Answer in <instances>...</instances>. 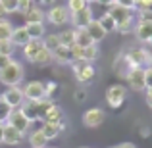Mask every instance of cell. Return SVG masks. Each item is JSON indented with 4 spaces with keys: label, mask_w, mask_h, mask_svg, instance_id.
I'll list each match as a JSON object with an SVG mask.
<instances>
[{
    "label": "cell",
    "mask_w": 152,
    "mask_h": 148,
    "mask_svg": "<svg viewBox=\"0 0 152 148\" xmlns=\"http://www.w3.org/2000/svg\"><path fill=\"white\" fill-rule=\"evenodd\" d=\"M23 75H25V69H23L21 62L12 60L6 67L0 69V83L6 87H18L23 81Z\"/></svg>",
    "instance_id": "1"
},
{
    "label": "cell",
    "mask_w": 152,
    "mask_h": 148,
    "mask_svg": "<svg viewBox=\"0 0 152 148\" xmlns=\"http://www.w3.org/2000/svg\"><path fill=\"white\" fill-rule=\"evenodd\" d=\"M123 60H125L127 67L150 66V50H146V48H133V50H129L125 56H123Z\"/></svg>",
    "instance_id": "2"
},
{
    "label": "cell",
    "mask_w": 152,
    "mask_h": 148,
    "mask_svg": "<svg viewBox=\"0 0 152 148\" xmlns=\"http://www.w3.org/2000/svg\"><path fill=\"white\" fill-rule=\"evenodd\" d=\"M125 81H127V85H129L131 90L142 93V90L146 89V85H145V67H127Z\"/></svg>",
    "instance_id": "3"
},
{
    "label": "cell",
    "mask_w": 152,
    "mask_h": 148,
    "mask_svg": "<svg viewBox=\"0 0 152 148\" xmlns=\"http://www.w3.org/2000/svg\"><path fill=\"white\" fill-rule=\"evenodd\" d=\"M0 100H2L4 104H8L12 110H18V108L25 102L23 89H19V87H6V90L0 94Z\"/></svg>",
    "instance_id": "4"
},
{
    "label": "cell",
    "mask_w": 152,
    "mask_h": 148,
    "mask_svg": "<svg viewBox=\"0 0 152 148\" xmlns=\"http://www.w3.org/2000/svg\"><path fill=\"white\" fill-rule=\"evenodd\" d=\"M83 125L89 127V129H96V127H100L104 121H106V112L102 110V108H91V110H87L85 114H83Z\"/></svg>",
    "instance_id": "5"
},
{
    "label": "cell",
    "mask_w": 152,
    "mask_h": 148,
    "mask_svg": "<svg viewBox=\"0 0 152 148\" xmlns=\"http://www.w3.org/2000/svg\"><path fill=\"white\" fill-rule=\"evenodd\" d=\"M71 67H73V75L79 83H89V81H93L94 75H96L94 67L91 66L89 62H73Z\"/></svg>",
    "instance_id": "6"
},
{
    "label": "cell",
    "mask_w": 152,
    "mask_h": 148,
    "mask_svg": "<svg viewBox=\"0 0 152 148\" xmlns=\"http://www.w3.org/2000/svg\"><path fill=\"white\" fill-rule=\"evenodd\" d=\"M125 98H127V90H125V87L123 85H112L110 89L106 90V102H108V106L110 108H119L123 102H125Z\"/></svg>",
    "instance_id": "7"
},
{
    "label": "cell",
    "mask_w": 152,
    "mask_h": 148,
    "mask_svg": "<svg viewBox=\"0 0 152 148\" xmlns=\"http://www.w3.org/2000/svg\"><path fill=\"white\" fill-rule=\"evenodd\" d=\"M23 96L27 102H39V100L46 98L45 96V85L41 81H31L23 87Z\"/></svg>",
    "instance_id": "8"
},
{
    "label": "cell",
    "mask_w": 152,
    "mask_h": 148,
    "mask_svg": "<svg viewBox=\"0 0 152 148\" xmlns=\"http://www.w3.org/2000/svg\"><path fill=\"white\" fill-rule=\"evenodd\" d=\"M69 21L73 23V29H85L91 21H93V8L87 6L79 12H73L69 15Z\"/></svg>",
    "instance_id": "9"
},
{
    "label": "cell",
    "mask_w": 152,
    "mask_h": 148,
    "mask_svg": "<svg viewBox=\"0 0 152 148\" xmlns=\"http://www.w3.org/2000/svg\"><path fill=\"white\" fill-rule=\"evenodd\" d=\"M69 10L67 6H52L46 14V19L52 23V25H66L69 21Z\"/></svg>",
    "instance_id": "10"
},
{
    "label": "cell",
    "mask_w": 152,
    "mask_h": 148,
    "mask_svg": "<svg viewBox=\"0 0 152 148\" xmlns=\"http://www.w3.org/2000/svg\"><path fill=\"white\" fill-rule=\"evenodd\" d=\"M6 123H10V125L14 127V129H18L21 135H27V131H29V127H31L29 119H27V117H25V115H23L19 110H14V112H12Z\"/></svg>",
    "instance_id": "11"
},
{
    "label": "cell",
    "mask_w": 152,
    "mask_h": 148,
    "mask_svg": "<svg viewBox=\"0 0 152 148\" xmlns=\"http://www.w3.org/2000/svg\"><path fill=\"white\" fill-rule=\"evenodd\" d=\"M108 14L112 15V19L115 23H123V21H131L133 19V10H129L125 6H119V4H112Z\"/></svg>",
    "instance_id": "12"
},
{
    "label": "cell",
    "mask_w": 152,
    "mask_h": 148,
    "mask_svg": "<svg viewBox=\"0 0 152 148\" xmlns=\"http://www.w3.org/2000/svg\"><path fill=\"white\" fill-rule=\"evenodd\" d=\"M23 137H25V135H21L18 129H14V127H12L10 123H4V131H2V142H6V144L14 146V144H19V142L23 141Z\"/></svg>",
    "instance_id": "13"
},
{
    "label": "cell",
    "mask_w": 152,
    "mask_h": 148,
    "mask_svg": "<svg viewBox=\"0 0 152 148\" xmlns=\"http://www.w3.org/2000/svg\"><path fill=\"white\" fill-rule=\"evenodd\" d=\"M52 60L58 62L60 66H66V63H73L75 62L73 52H71L69 46H58V48L52 52Z\"/></svg>",
    "instance_id": "14"
},
{
    "label": "cell",
    "mask_w": 152,
    "mask_h": 148,
    "mask_svg": "<svg viewBox=\"0 0 152 148\" xmlns=\"http://www.w3.org/2000/svg\"><path fill=\"white\" fill-rule=\"evenodd\" d=\"M41 48H42V39H31V41L23 46V56H25V60L35 62V58H37V54H39Z\"/></svg>",
    "instance_id": "15"
},
{
    "label": "cell",
    "mask_w": 152,
    "mask_h": 148,
    "mask_svg": "<svg viewBox=\"0 0 152 148\" xmlns=\"http://www.w3.org/2000/svg\"><path fill=\"white\" fill-rule=\"evenodd\" d=\"M64 127H66L64 123H46V121H45V123H42V127H41L39 131L45 135L46 141H54V139L64 131Z\"/></svg>",
    "instance_id": "16"
},
{
    "label": "cell",
    "mask_w": 152,
    "mask_h": 148,
    "mask_svg": "<svg viewBox=\"0 0 152 148\" xmlns=\"http://www.w3.org/2000/svg\"><path fill=\"white\" fill-rule=\"evenodd\" d=\"M29 41H31V37H29V33H27L25 25L14 27V33H12V39H10L12 44H14V46H25Z\"/></svg>",
    "instance_id": "17"
},
{
    "label": "cell",
    "mask_w": 152,
    "mask_h": 148,
    "mask_svg": "<svg viewBox=\"0 0 152 148\" xmlns=\"http://www.w3.org/2000/svg\"><path fill=\"white\" fill-rule=\"evenodd\" d=\"M85 29H87V33L91 35V39H93V42H96V44H98V42H100L102 39H104V37L108 35L106 31H104L102 27H100V23H98V19H93V21H91L89 25L85 27Z\"/></svg>",
    "instance_id": "18"
},
{
    "label": "cell",
    "mask_w": 152,
    "mask_h": 148,
    "mask_svg": "<svg viewBox=\"0 0 152 148\" xmlns=\"http://www.w3.org/2000/svg\"><path fill=\"white\" fill-rule=\"evenodd\" d=\"M64 123V110L58 106V104H52L50 110L45 114V119H42V123Z\"/></svg>",
    "instance_id": "19"
},
{
    "label": "cell",
    "mask_w": 152,
    "mask_h": 148,
    "mask_svg": "<svg viewBox=\"0 0 152 148\" xmlns=\"http://www.w3.org/2000/svg\"><path fill=\"white\" fill-rule=\"evenodd\" d=\"M135 35L141 42H148L152 39V23H145V21H139L137 27H135Z\"/></svg>",
    "instance_id": "20"
},
{
    "label": "cell",
    "mask_w": 152,
    "mask_h": 148,
    "mask_svg": "<svg viewBox=\"0 0 152 148\" xmlns=\"http://www.w3.org/2000/svg\"><path fill=\"white\" fill-rule=\"evenodd\" d=\"M19 112H21L23 115H25L27 119H29V123H35V121H41V117H39V114H37V110H35V104L33 102H23L21 106L18 108Z\"/></svg>",
    "instance_id": "21"
},
{
    "label": "cell",
    "mask_w": 152,
    "mask_h": 148,
    "mask_svg": "<svg viewBox=\"0 0 152 148\" xmlns=\"http://www.w3.org/2000/svg\"><path fill=\"white\" fill-rule=\"evenodd\" d=\"M73 35H75V44L81 46V48H87V46H91V44H96V42H93V39H91V35L87 33V29H73Z\"/></svg>",
    "instance_id": "22"
},
{
    "label": "cell",
    "mask_w": 152,
    "mask_h": 148,
    "mask_svg": "<svg viewBox=\"0 0 152 148\" xmlns=\"http://www.w3.org/2000/svg\"><path fill=\"white\" fill-rule=\"evenodd\" d=\"M23 15H25V23H42L45 21V12H42L39 6H33Z\"/></svg>",
    "instance_id": "23"
},
{
    "label": "cell",
    "mask_w": 152,
    "mask_h": 148,
    "mask_svg": "<svg viewBox=\"0 0 152 148\" xmlns=\"http://www.w3.org/2000/svg\"><path fill=\"white\" fill-rule=\"evenodd\" d=\"M100 58V48H98V44H91L87 46V48H83V62H96V60Z\"/></svg>",
    "instance_id": "24"
},
{
    "label": "cell",
    "mask_w": 152,
    "mask_h": 148,
    "mask_svg": "<svg viewBox=\"0 0 152 148\" xmlns=\"http://www.w3.org/2000/svg\"><path fill=\"white\" fill-rule=\"evenodd\" d=\"M25 29L31 39H42L45 37V25L42 23H25Z\"/></svg>",
    "instance_id": "25"
},
{
    "label": "cell",
    "mask_w": 152,
    "mask_h": 148,
    "mask_svg": "<svg viewBox=\"0 0 152 148\" xmlns=\"http://www.w3.org/2000/svg\"><path fill=\"white\" fill-rule=\"evenodd\" d=\"M46 139H45V135L41 133V131H33V133L29 135V144H31V148H46Z\"/></svg>",
    "instance_id": "26"
},
{
    "label": "cell",
    "mask_w": 152,
    "mask_h": 148,
    "mask_svg": "<svg viewBox=\"0 0 152 148\" xmlns=\"http://www.w3.org/2000/svg\"><path fill=\"white\" fill-rule=\"evenodd\" d=\"M35 104V110H37V114H39V117H41V121L45 119V114L50 110V106L54 102H52V98H42V100H39V102H33Z\"/></svg>",
    "instance_id": "27"
},
{
    "label": "cell",
    "mask_w": 152,
    "mask_h": 148,
    "mask_svg": "<svg viewBox=\"0 0 152 148\" xmlns=\"http://www.w3.org/2000/svg\"><path fill=\"white\" fill-rule=\"evenodd\" d=\"M98 23H100V27L106 31V33H112V31H115V25H118V23L112 19V15L108 14V12H106V14H102L100 17H98Z\"/></svg>",
    "instance_id": "28"
},
{
    "label": "cell",
    "mask_w": 152,
    "mask_h": 148,
    "mask_svg": "<svg viewBox=\"0 0 152 148\" xmlns=\"http://www.w3.org/2000/svg\"><path fill=\"white\" fill-rule=\"evenodd\" d=\"M12 33H14L12 23L6 21V19H0V42L10 41V39H12Z\"/></svg>",
    "instance_id": "29"
},
{
    "label": "cell",
    "mask_w": 152,
    "mask_h": 148,
    "mask_svg": "<svg viewBox=\"0 0 152 148\" xmlns=\"http://www.w3.org/2000/svg\"><path fill=\"white\" fill-rule=\"evenodd\" d=\"M50 62H54V60H52V52L42 46V48L39 50V54H37V58H35L33 63H37V66H46V63H50Z\"/></svg>",
    "instance_id": "30"
},
{
    "label": "cell",
    "mask_w": 152,
    "mask_h": 148,
    "mask_svg": "<svg viewBox=\"0 0 152 148\" xmlns=\"http://www.w3.org/2000/svg\"><path fill=\"white\" fill-rule=\"evenodd\" d=\"M58 37H60V46H73V44H75V35H73V29L62 31V33H60Z\"/></svg>",
    "instance_id": "31"
},
{
    "label": "cell",
    "mask_w": 152,
    "mask_h": 148,
    "mask_svg": "<svg viewBox=\"0 0 152 148\" xmlns=\"http://www.w3.org/2000/svg\"><path fill=\"white\" fill-rule=\"evenodd\" d=\"M42 46H45L46 50L54 52V50L60 46V37H58V35H45V41H42Z\"/></svg>",
    "instance_id": "32"
},
{
    "label": "cell",
    "mask_w": 152,
    "mask_h": 148,
    "mask_svg": "<svg viewBox=\"0 0 152 148\" xmlns=\"http://www.w3.org/2000/svg\"><path fill=\"white\" fill-rule=\"evenodd\" d=\"M67 10H69V14H73V12H79L83 10V8H87L89 4H87V0H67Z\"/></svg>",
    "instance_id": "33"
},
{
    "label": "cell",
    "mask_w": 152,
    "mask_h": 148,
    "mask_svg": "<svg viewBox=\"0 0 152 148\" xmlns=\"http://www.w3.org/2000/svg\"><path fill=\"white\" fill-rule=\"evenodd\" d=\"M133 29H135V25H133V19H131V21H123V23H118V25H115V31H118V33H121V35H127V33H131Z\"/></svg>",
    "instance_id": "34"
},
{
    "label": "cell",
    "mask_w": 152,
    "mask_h": 148,
    "mask_svg": "<svg viewBox=\"0 0 152 148\" xmlns=\"http://www.w3.org/2000/svg\"><path fill=\"white\" fill-rule=\"evenodd\" d=\"M0 4H2V8H4L6 14H14V12H18V0H0Z\"/></svg>",
    "instance_id": "35"
},
{
    "label": "cell",
    "mask_w": 152,
    "mask_h": 148,
    "mask_svg": "<svg viewBox=\"0 0 152 148\" xmlns=\"http://www.w3.org/2000/svg\"><path fill=\"white\" fill-rule=\"evenodd\" d=\"M12 112H14V110H12V108L8 106V104H4L2 100H0V123H6Z\"/></svg>",
    "instance_id": "36"
},
{
    "label": "cell",
    "mask_w": 152,
    "mask_h": 148,
    "mask_svg": "<svg viewBox=\"0 0 152 148\" xmlns=\"http://www.w3.org/2000/svg\"><path fill=\"white\" fill-rule=\"evenodd\" d=\"M33 2H35V0H18V12H19V14H27V12L35 6Z\"/></svg>",
    "instance_id": "37"
},
{
    "label": "cell",
    "mask_w": 152,
    "mask_h": 148,
    "mask_svg": "<svg viewBox=\"0 0 152 148\" xmlns=\"http://www.w3.org/2000/svg\"><path fill=\"white\" fill-rule=\"evenodd\" d=\"M12 52H14V44H12L10 41L0 42V54H4V56H12Z\"/></svg>",
    "instance_id": "38"
},
{
    "label": "cell",
    "mask_w": 152,
    "mask_h": 148,
    "mask_svg": "<svg viewBox=\"0 0 152 148\" xmlns=\"http://www.w3.org/2000/svg\"><path fill=\"white\" fill-rule=\"evenodd\" d=\"M56 89H58L56 83H46V85H45V96L46 98H52V96H54V93H56Z\"/></svg>",
    "instance_id": "39"
},
{
    "label": "cell",
    "mask_w": 152,
    "mask_h": 148,
    "mask_svg": "<svg viewBox=\"0 0 152 148\" xmlns=\"http://www.w3.org/2000/svg\"><path fill=\"white\" fill-rule=\"evenodd\" d=\"M73 98H75V102L83 104L87 100V89H77V90H75V94H73Z\"/></svg>",
    "instance_id": "40"
},
{
    "label": "cell",
    "mask_w": 152,
    "mask_h": 148,
    "mask_svg": "<svg viewBox=\"0 0 152 148\" xmlns=\"http://www.w3.org/2000/svg\"><path fill=\"white\" fill-rule=\"evenodd\" d=\"M139 21H145V23H152V14L146 10H141L139 12Z\"/></svg>",
    "instance_id": "41"
},
{
    "label": "cell",
    "mask_w": 152,
    "mask_h": 148,
    "mask_svg": "<svg viewBox=\"0 0 152 148\" xmlns=\"http://www.w3.org/2000/svg\"><path fill=\"white\" fill-rule=\"evenodd\" d=\"M145 85H146V89L152 87V66L145 69Z\"/></svg>",
    "instance_id": "42"
},
{
    "label": "cell",
    "mask_w": 152,
    "mask_h": 148,
    "mask_svg": "<svg viewBox=\"0 0 152 148\" xmlns=\"http://www.w3.org/2000/svg\"><path fill=\"white\" fill-rule=\"evenodd\" d=\"M115 4L125 6V8H129V10H135V0H115Z\"/></svg>",
    "instance_id": "43"
},
{
    "label": "cell",
    "mask_w": 152,
    "mask_h": 148,
    "mask_svg": "<svg viewBox=\"0 0 152 148\" xmlns=\"http://www.w3.org/2000/svg\"><path fill=\"white\" fill-rule=\"evenodd\" d=\"M10 62H12V56H4V54H0V69H2V67H6Z\"/></svg>",
    "instance_id": "44"
},
{
    "label": "cell",
    "mask_w": 152,
    "mask_h": 148,
    "mask_svg": "<svg viewBox=\"0 0 152 148\" xmlns=\"http://www.w3.org/2000/svg\"><path fill=\"white\" fill-rule=\"evenodd\" d=\"M137 10L139 12H141V10H146V12H150V14H152V0H146V2L142 4V6H139Z\"/></svg>",
    "instance_id": "45"
},
{
    "label": "cell",
    "mask_w": 152,
    "mask_h": 148,
    "mask_svg": "<svg viewBox=\"0 0 152 148\" xmlns=\"http://www.w3.org/2000/svg\"><path fill=\"white\" fill-rule=\"evenodd\" d=\"M145 93H146V104L152 108V87L150 89H145Z\"/></svg>",
    "instance_id": "46"
},
{
    "label": "cell",
    "mask_w": 152,
    "mask_h": 148,
    "mask_svg": "<svg viewBox=\"0 0 152 148\" xmlns=\"http://www.w3.org/2000/svg\"><path fill=\"white\" fill-rule=\"evenodd\" d=\"M96 2L102 4V6H108V8H110L112 4H115V0H96Z\"/></svg>",
    "instance_id": "47"
},
{
    "label": "cell",
    "mask_w": 152,
    "mask_h": 148,
    "mask_svg": "<svg viewBox=\"0 0 152 148\" xmlns=\"http://www.w3.org/2000/svg\"><path fill=\"white\" fill-rule=\"evenodd\" d=\"M118 148H137V146H135L133 142H121V144H119Z\"/></svg>",
    "instance_id": "48"
},
{
    "label": "cell",
    "mask_w": 152,
    "mask_h": 148,
    "mask_svg": "<svg viewBox=\"0 0 152 148\" xmlns=\"http://www.w3.org/2000/svg\"><path fill=\"white\" fill-rule=\"evenodd\" d=\"M39 4H45V6H50V4H54L56 0H37Z\"/></svg>",
    "instance_id": "49"
},
{
    "label": "cell",
    "mask_w": 152,
    "mask_h": 148,
    "mask_svg": "<svg viewBox=\"0 0 152 148\" xmlns=\"http://www.w3.org/2000/svg\"><path fill=\"white\" fill-rule=\"evenodd\" d=\"M2 131H4V123H0V142H2Z\"/></svg>",
    "instance_id": "50"
},
{
    "label": "cell",
    "mask_w": 152,
    "mask_h": 148,
    "mask_svg": "<svg viewBox=\"0 0 152 148\" xmlns=\"http://www.w3.org/2000/svg\"><path fill=\"white\" fill-rule=\"evenodd\" d=\"M6 14V12H4V8H2V4H0V19H2V15Z\"/></svg>",
    "instance_id": "51"
},
{
    "label": "cell",
    "mask_w": 152,
    "mask_h": 148,
    "mask_svg": "<svg viewBox=\"0 0 152 148\" xmlns=\"http://www.w3.org/2000/svg\"><path fill=\"white\" fill-rule=\"evenodd\" d=\"M146 44H148V46H150V50H152V39H150V41H148V42H146Z\"/></svg>",
    "instance_id": "52"
},
{
    "label": "cell",
    "mask_w": 152,
    "mask_h": 148,
    "mask_svg": "<svg viewBox=\"0 0 152 148\" xmlns=\"http://www.w3.org/2000/svg\"><path fill=\"white\" fill-rule=\"evenodd\" d=\"M93 2H96V0H87V4H93Z\"/></svg>",
    "instance_id": "53"
},
{
    "label": "cell",
    "mask_w": 152,
    "mask_h": 148,
    "mask_svg": "<svg viewBox=\"0 0 152 148\" xmlns=\"http://www.w3.org/2000/svg\"><path fill=\"white\" fill-rule=\"evenodd\" d=\"M150 66H152V50H150Z\"/></svg>",
    "instance_id": "54"
},
{
    "label": "cell",
    "mask_w": 152,
    "mask_h": 148,
    "mask_svg": "<svg viewBox=\"0 0 152 148\" xmlns=\"http://www.w3.org/2000/svg\"><path fill=\"white\" fill-rule=\"evenodd\" d=\"M112 148H118V146H112Z\"/></svg>",
    "instance_id": "55"
},
{
    "label": "cell",
    "mask_w": 152,
    "mask_h": 148,
    "mask_svg": "<svg viewBox=\"0 0 152 148\" xmlns=\"http://www.w3.org/2000/svg\"><path fill=\"white\" fill-rule=\"evenodd\" d=\"M50 148H56V146H50Z\"/></svg>",
    "instance_id": "56"
},
{
    "label": "cell",
    "mask_w": 152,
    "mask_h": 148,
    "mask_svg": "<svg viewBox=\"0 0 152 148\" xmlns=\"http://www.w3.org/2000/svg\"><path fill=\"white\" fill-rule=\"evenodd\" d=\"M83 148H87V146H83Z\"/></svg>",
    "instance_id": "57"
}]
</instances>
